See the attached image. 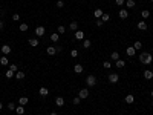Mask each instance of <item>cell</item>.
I'll list each match as a JSON object with an SVG mask.
<instances>
[{
	"label": "cell",
	"instance_id": "cell-1",
	"mask_svg": "<svg viewBox=\"0 0 153 115\" xmlns=\"http://www.w3.org/2000/svg\"><path fill=\"white\" fill-rule=\"evenodd\" d=\"M139 61H141L142 64H150L153 61V57H152L150 52H142V54L139 55Z\"/></svg>",
	"mask_w": 153,
	"mask_h": 115
},
{
	"label": "cell",
	"instance_id": "cell-2",
	"mask_svg": "<svg viewBox=\"0 0 153 115\" xmlns=\"http://www.w3.org/2000/svg\"><path fill=\"white\" fill-rule=\"evenodd\" d=\"M86 84H87L89 88L95 86V84H97V77L92 75V74H90V75H87V78H86Z\"/></svg>",
	"mask_w": 153,
	"mask_h": 115
},
{
	"label": "cell",
	"instance_id": "cell-3",
	"mask_svg": "<svg viewBox=\"0 0 153 115\" xmlns=\"http://www.w3.org/2000/svg\"><path fill=\"white\" fill-rule=\"evenodd\" d=\"M118 80H119V75H118V74H110V75H109V81H110V83H118Z\"/></svg>",
	"mask_w": 153,
	"mask_h": 115
},
{
	"label": "cell",
	"instance_id": "cell-4",
	"mask_svg": "<svg viewBox=\"0 0 153 115\" xmlns=\"http://www.w3.org/2000/svg\"><path fill=\"white\" fill-rule=\"evenodd\" d=\"M78 97H80L81 100L87 98V97H89V91H87V89H81V91H80V94H78Z\"/></svg>",
	"mask_w": 153,
	"mask_h": 115
},
{
	"label": "cell",
	"instance_id": "cell-5",
	"mask_svg": "<svg viewBox=\"0 0 153 115\" xmlns=\"http://www.w3.org/2000/svg\"><path fill=\"white\" fill-rule=\"evenodd\" d=\"M35 35H38V37L44 35V26H37L35 28Z\"/></svg>",
	"mask_w": 153,
	"mask_h": 115
},
{
	"label": "cell",
	"instance_id": "cell-6",
	"mask_svg": "<svg viewBox=\"0 0 153 115\" xmlns=\"http://www.w3.org/2000/svg\"><path fill=\"white\" fill-rule=\"evenodd\" d=\"M127 17H129V11H127V9H119V19L126 20Z\"/></svg>",
	"mask_w": 153,
	"mask_h": 115
},
{
	"label": "cell",
	"instance_id": "cell-7",
	"mask_svg": "<svg viewBox=\"0 0 153 115\" xmlns=\"http://www.w3.org/2000/svg\"><path fill=\"white\" fill-rule=\"evenodd\" d=\"M135 52H136V49H135L133 46H129V48L126 49V54L129 55V57H133V55H135Z\"/></svg>",
	"mask_w": 153,
	"mask_h": 115
},
{
	"label": "cell",
	"instance_id": "cell-8",
	"mask_svg": "<svg viewBox=\"0 0 153 115\" xmlns=\"http://www.w3.org/2000/svg\"><path fill=\"white\" fill-rule=\"evenodd\" d=\"M2 52H3V55L11 54V46H8V45H3V46H2Z\"/></svg>",
	"mask_w": 153,
	"mask_h": 115
},
{
	"label": "cell",
	"instance_id": "cell-9",
	"mask_svg": "<svg viewBox=\"0 0 153 115\" xmlns=\"http://www.w3.org/2000/svg\"><path fill=\"white\" fill-rule=\"evenodd\" d=\"M46 52H48L49 55H55V54H57V48H55V46H48Z\"/></svg>",
	"mask_w": 153,
	"mask_h": 115
},
{
	"label": "cell",
	"instance_id": "cell-10",
	"mask_svg": "<svg viewBox=\"0 0 153 115\" xmlns=\"http://www.w3.org/2000/svg\"><path fill=\"white\" fill-rule=\"evenodd\" d=\"M38 92H40V95H41V97H48V95H49L48 88H43V86L40 88V91H38Z\"/></svg>",
	"mask_w": 153,
	"mask_h": 115
},
{
	"label": "cell",
	"instance_id": "cell-11",
	"mask_svg": "<svg viewBox=\"0 0 153 115\" xmlns=\"http://www.w3.org/2000/svg\"><path fill=\"white\" fill-rule=\"evenodd\" d=\"M55 104L60 106V108H61V106H64V98L63 97H57L55 98Z\"/></svg>",
	"mask_w": 153,
	"mask_h": 115
},
{
	"label": "cell",
	"instance_id": "cell-12",
	"mask_svg": "<svg viewBox=\"0 0 153 115\" xmlns=\"http://www.w3.org/2000/svg\"><path fill=\"white\" fill-rule=\"evenodd\" d=\"M75 38H77V40H83V38H84V32L80 31V29L75 31Z\"/></svg>",
	"mask_w": 153,
	"mask_h": 115
},
{
	"label": "cell",
	"instance_id": "cell-13",
	"mask_svg": "<svg viewBox=\"0 0 153 115\" xmlns=\"http://www.w3.org/2000/svg\"><path fill=\"white\" fill-rule=\"evenodd\" d=\"M144 78H146V80H152L153 78V71H144Z\"/></svg>",
	"mask_w": 153,
	"mask_h": 115
},
{
	"label": "cell",
	"instance_id": "cell-14",
	"mask_svg": "<svg viewBox=\"0 0 153 115\" xmlns=\"http://www.w3.org/2000/svg\"><path fill=\"white\" fill-rule=\"evenodd\" d=\"M138 29L139 31H146L147 29V23L146 22H138Z\"/></svg>",
	"mask_w": 153,
	"mask_h": 115
},
{
	"label": "cell",
	"instance_id": "cell-15",
	"mask_svg": "<svg viewBox=\"0 0 153 115\" xmlns=\"http://www.w3.org/2000/svg\"><path fill=\"white\" fill-rule=\"evenodd\" d=\"M0 64H2V66H8V64H9V60L6 58V55H3L2 58H0Z\"/></svg>",
	"mask_w": 153,
	"mask_h": 115
},
{
	"label": "cell",
	"instance_id": "cell-16",
	"mask_svg": "<svg viewBox=\"0 0 153 115\" xmlns=\"http://www.w3.org/2000/svg\"><path fill=\"white\" fill-rule=\"evenodd\" d=\"M15 114H17V115H23V114H24V108H23L22 104L15 108Z\"/></svg>",
	"mask_w": 153,
	"mask_h": 115
},
{
	"label": "cell",
	"instance_id": "cell-17",
	"mask_svg": "<svg viewBox=\"0 0 153 115\" xmlns=\"http://www.w3.org/2000/svg\"><path fill=\"white\" fill-rule=\"evenodd\" d=\"M103 14H104V12H103V9H95V11H93V15H95L97 19H101Z\"/></svg>",
	"mask_w": 153,
	"mask_h": 115
},
{
	"label": "cell",
	"instance_id": "cell-18",
	"mask_svg": "<svg viewBox=\"0 0 153 115\" xmlns=\"http://www.w3.org/2000/svg\"><path fill=\"white\" fill-rule=\"evenodd\" d=\"M124 100H126L127 104H132V103L135 101V97H133V95H126V98H124Z\"/></svg>",
	"mask_w": 153,
	"mask_h": 115
},
{
	"label": "cell",
	"instance_id": "cell-19",
	"mask_svg": "<svg viewBox=\"0 0 153 115\" xmlns=\"http://www.w3.org/2000/svg\"><path fill=\"white\" fill-rule=\"evenodd\" d=\"M73 71H75L77 74H81V72H83V66H81L80 63H77L75 66H73Z\"/></svg>",
	"mask_w": 153,
	"mask_h": 115
},
{
	"label": "cell",
	"instance_id": "cell-20",
	"mask_svg": "<svg viewBox=\"0 0 153 115\" xmlns=\"http://www.w3.org/2000/svg\"><path fill=\"white\" fill-rule=\"evenodd\" d=\"M28 43H29V46H38V40L37 38H29Z\"/></svg>",
	"mask_w": 153,
	"mask_h": 115
},
{
	"label": "cell",
	"instance_id": "cell-21",
	"mask_svg": "<svg viewBox=\"0 0 153 115\" xmlns=\"http://www.w3.org/2000/svg\"><path fill=\"white\" fill-rule=\"evenodd\" d=\"M15 78H17V80H23L24 78V72L17 71V72H15Z\"/></svg>",
	"mask_w": 153,
	"mask_h": 115
},
{
	"label": "cell",
	"instance_id": "cell-22",
	"mask_svg": "<svg viewBox=\"0 0 153 115\" xmlns=\"http://www.w3.org/2000/svg\"><path fill=\"white\" fill-rule=\"evenodd\" d=\"M51 40H52V43H57L60 40V34H51Z\"/></svg>",
	"mask_w": 153,
	"mask_h": 115
},
{
	"label": "cell",
	"instance_id": "cell-23",
	"mask_svg": "<svg viewBox=\"0 0 153 115\" xmlns=\"http://www.w3.org/2000/svg\"><path fill=\"white\" fill-rule=\"evenodd\" d=\"M69 28H71L72 31H78V22H71V25H69Z\"/></svg>",
	"mask_w": 153,
	"mask_h": 115
},
{
	"label": "cell",
	"instance_id": "cell-24",
	"mask_svg": "<svg viewBox=\"0 0 153 115\" xmlns=\"http://www.w3.org/2000/svg\"><path fill=\"white\" fill-rule=\"evenodd\" d=\"M18 103L22 104V106H26V104H28V97H20Z\"/></svg>",
	"mask_w": 153,
	"mask_h": 115
},
{
	"label": "cell",
	"instance_id": "cell-25",
	"mask_svg": "<svg viewBox=\"0 0 153 115\" xmlns=\"http://www.w3.org/2000/svg\"><path fill=\"white\" fill-rule=\"evenodd\" d=\"M124 66H126V61H124V60H116V68L121 69V68H124Z\"/></svg>",
	"mask_w": 153,
	"mask_h": 115
},
{
	"label": "cell",
	"instance_id": "cell-26",
	"mask_svg": "<svg viewBox=\"0 0 153 115\" xmlns=\"http://www.w3.org/2000/svg\"><path fill=\"white\" fill-rule=\"evenodd\" d=\"M90 46H92V43H90V40H84V42H83V48L89 49Z\"/></svg>",
	"mask_w": 153,
	"mask_h": 115
},
{
	"label": "cell",
	"instance_id": "cell-27",
	"mask_svg": "<svg viewBox=\"0 0 153 115\" xmlns=\"http://www.w3.org/2000/svg\"><path fill=\"white\" fill-rule=\"evenodd\" d=\"M126 6L127 8H133L135 6V0H126Z\"/></svg>",
	"mask_w": 153,
	"mask_h": 115
},
{
	"label": "cell",
	"instance_id": "cell-28",
	"mask_svg": "<svg viewBox=\"0 0 153 115\" xmlns=\"http://www.w3.org/2000/svg\"><path fill=\"white\" fill-rule=\"evenodd\" d=\"M14 71H11V69H8V71L5 72V75H6V78H11V77H14Z\"/></svg>",
	"mask_w": 153,
	"mask_h": 115
},
{
	"label": "cell",
	"instance_id": "cell-29",
	"mask_svg": "<svg viewBox=\"0 0 153 115\" xmlns=\"http://www.w3.org/2000/svg\"><path fill=\"white\" fill-rule=\"evenodd\" d=\"M133 48L136 49V51H138V49H141V48H142V43H141V42H135V43H133Z\"/></svg>",
	"mask_w": 153,
	"mask_h": 115
},
{
	"label": "cell",
	"instance_id": "cell-30",
	"mask_svg": "<svg viewBox=\"0 0 153 115\" xmlns=\"http://www.w3.org/2000/svg\"><path fill=\"white\" fill-rule=\"evenodd\" d=\"M20 31H22V32H26V31H28V25H26V23H22V25H20Z\"/></svg>",
	"mask_w": 153,
	"mask_h": 115
},
{
	"label": "cell",
	"instance_id": "cell-31",
	"mask_svg": "<svg viewBox=\"0 0 153 115\" xmlns=\"http://www.w3.org/2000/svg\"><path fill=\"white\" fill-rule=\"evenodd\" d=\"M141 15H142V17H144V19H147V17H148V15H150V11H148V9H144V11L141 12Z\"/></svg>",
	"mask_w": 153,
	"mask_h": 115
},
{
	"label": "cell",
	"instance_id": "cell-32",
	"mask_svg": "<svg viewBox=\"0 0 153 115\" xmlns=\"http://www.w3.org/2000/svg\"><path fill=\"white\" fill-rule=\"evenodd\" d=\"M110 58H113V60H119V54H118L116 51H115V52H112V55H110Z\"/></svg>",
	"mask_w": 153,
	"mask_h": 115
},
{
	"label": "cell",
	"instance_id": "cell-33",
	"mask_svg": "<svg viewBox=\"0 0 153 115\" xmlns=\"http://www.w3.org/2000/svg\"><path fill=\"white\" fill-rule=\"evenodd\" d=\"M101 20H103V22H109V20H110V15H109V14H103Z\"/></svg>",
	"mask_w": 153,
	"mask_h": 115
},
{
	"label": "cell",
	"instance_id": "cell-34",
	"mask_svg": "<svg viewBox=\"0 0 153 115\" xmlns=\"http://www.w3.org/2000/svg\"><path fill=\"white\" fill-rule=\"evenodd\" d=\"M80 103H81V98H80V97H75V98H73V104H75V106H78Z\"/></svg>",
	"mask_w": 153,
	"mask_h": 115
},
{
	"label": "cell",
	"instance_id": "cell-35",
	"mask_svg": "<svg viewBox=\"0 0 153 115\" xmlns=\"http://www.w3.org/2000/svg\"><path fill=\"white\" fill-rule=\"evenodd\" d=\"M8 109H9V110H15V104H14V103H12V101H11V103L8 104Z\"/></svg>",
	"mask_w": 153,
	"mask_h": 115
},
{
	"label": "cell",
	"instance_id": "cell-36",
	"mask_svg": "<svg viewBox=\"0 0 153 115\" xmlns=\"http://www.w3.org/2000/svg\"><path fill=\"white\" fill-rule=\"evenodd\" d=\"M64 6V2L63 0H58V2H57V8H63Z\"/></svg>",
	"mask_w": 153,
	"mask_h": 115
},
{
	"label": "cell",
	"instance_id": "cell-37",
	"mask_svg": "<svg viewBox=\"0 0 153 115\" xmlns=\"http://www.w3.org/2000/svg\"><path fill=\"white\" fill-rule=\"evenodd\" d=\"M57 31H58V34H63V32H64V26H63V25H60Z\"/></svg>",
	"mask_w": 153,
	"mask_h": 115
},
{
	"label": "cell",
	"instance_id": "cell-38",
	"mask_svg": "<svg viewBox=\"0 0 153 115\" xmlns=\"http://www.w3.org/2000/svg\"><path fill=\"white\" fill-rule=\"evenodd\" d=\"M103 23H104V22H103L101 19H97V22H95V25H97V26H103Z\"/></svg>",
	"mask_w": 153,
	"mask_h": 115
},
{
	"label": "cell",
	"instance_id": "cell-39",
	"mask_svg": "<svg viewBox=\"0 0 153 115\" xmlns=\"http://www.w3.org/2000/svg\"><path fill=\"white\" fill-rule=\"evenodd\" d=\"M71 55H72V57H78V51H77V49H72V51H71Z\"/></svg>",
	"mask_w": 153,
	"mask_h": 115
},
{
	"label": "cell",
	"instance_id": "cell-40",
	"mask_svg": "<svg viewBox=\"0 0 153 115\" xmlns=\"http://www.w3.org/2000/svg\"><path fill=\"white\" fill-rule=\"evenodd\" d=\"M124 2H126V0H115V3H116L118 6H121V5H124Z\"/></svg>",
	"mask_w": 153,
	"mask_h": 115
},
{
	"label": "cell",
	"instance_id": "cell-41",
	"mask_svg": "<svg viewBox=\"0 0 153 115\" xmlns=\"http://www.w3.org/2000/svg\"><path fill=\"white\" fill-rule=\"evenodd\" d=\"M103 66H104L106 69H109V68H110V61H104V63H103Z\"/></svg>",
	"mask_w": 153,
	"mask_h": 115
},
{
	"label": "cell",
	"instance_id": "cell-42",
	"mask_svg": "<svg viewBox=\"0 0 153 115\" xmlns=\"http://www.w3.org/2000/svg\"><path fill=\"white\" fill-rule=\"evenodd\" d=\"M9 69L14 71V72H17V66H15V64H9Z\"/></svg>",
	"mask_w": 153,
	"mask_h": 115
},
{
	"label": "cell",
	"instance_id": "cell-43",
	"mask_svg": "<svg viewBox=\"0 0 153 115\" xmlns=\"http://www.w3.org/2000/svg\"><path fill=\"white\" fill-rule=\"evenodd\" d=\"M12 20H14V22H17V20H20V15H18V14H14V15H12Z\"/></svg>",
	"mask_w": 153,
	"mask_h": 115
},
{
	"label": "cell",
	"instance_id": "cell-44",
	"mask_svg": "<svg viewBox=\"0 0 153 115\" xmlns=\"http://www.w3.org/2000/svg\"><path fill=\"white\" fill-rule=\"evenodd\" d=\"M3 28H5V22H2V20H0V29H3Z\"/></svg>",
	"mask_w": 153,
	"mask_h": 115
},
{
	"label": "cell",
	"instance_id": "cell-45",
	"mask_svg": "<svg viewBox=\"0 0 153 115\" xmlns=\"http://www.w3.org/2000/svg\"><path fill=\"white\" fill-rule=\"evenodd\" d=\"M51 115H58V114H57V112H51Z\"/></svg>",
	"mask_w": 153,
	"mask_h": 115
},
{
	"label": "cell",
	"instance_id": "cell-46",
	"mask_svg": "<svg viewBox=\"0 0 153 115\" xmlns=\"http://www.w3.org/2000/svg\"><path fill=\"white\" fill-rule=\"evenodd\" d=\"M2 109H3V104H2V103H0V110H2Z\"/></svg>",
	"mask_w": 153,
	"mask_h": 115
},
{
	"label": "cell",
	"instance_id": "cell-47",
	"mask_svg": "<svg viewBox=\"0 0 153 115\" xmlns=\"http://www.w3.org/2000/svg\"><path fill=\"white\" fill-rule=\"evenodd\" d=\"M150 95H152V97H153V89H152V92H150Z\"/></svg>",
	"mask_w": 153,
	"mask_h": 115
},
{
	"label": "cell",
	"instance_id": "cell-48",
	"mask_svg": "<svg viewBox=\"0 0 153 115\" xmlns=\"http://www.w3.org/2000/svg\"><path fill=\"white\" fill-rule=\"evenodd\" d=\"M150 2H153V0H150Z\"/></svg>",
	"mask_w": 153,
	"mask_h": 115
},
{
	"label": "cell",
	"instance_id": "cell-49",
	"mask_svg": "<svg viewBox=\"0 0 153 115\" xmlns=\"http://www.w3.org/2000/svg\"><path fill=\"white\" fill-rule=\"evenodd\" d=\"M152 106H153V103H152Z\"/></svg>",
	"mask_w": 153,
	"mask_h": 115
}]
</instances>
